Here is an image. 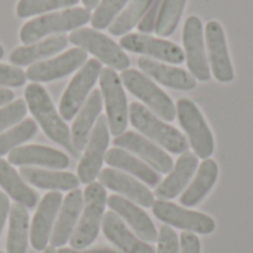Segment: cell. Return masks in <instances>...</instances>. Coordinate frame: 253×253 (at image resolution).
<instances>
[{
    "label": "cell",
    "instance_id": "6da1fadb",
    "mask_svg": "<svg viewBox=\"0 0 253 253\" xmlns=\"http://www.w3.org/2000/svg\"><path fill=\"white\" fill-rule=\"evenodd\" d=\"M25 104L42 130L53 142L73 151L71 129L61 117L59 111L53 107L47 90L40 83H30L25 87Z\"/></svg>",
    "mask_w": 253,
    "mask_h": 253
},
{
    "label": "cell",
    "instance_id": "7a4b0ae2",
    "mask_svg": "<svg viewBox=\"0 0 253 253\" xmlns=\"http://www.w3.org/2000/svg\"><path fill=\"white\" fill-rule=\"evenodd\" d=\"M90 21V10L84 7H68L59 12L39 15L27 21L19 30V40L24 44L36 43L52 34L74 31Z\"/></svg>",
    "mask_w": 253,
    "mask_h": 253
},
{
    "label": "cell",
    "instance_id": "3957f363",
    "mask_svg": "<svg viewBox=\"0 0 253 253\" xmlns=\"http://www.w3.org/2000/svg\"><path fill=\"white\" fill-rule=\"evenodd\" d=\"M107 199L105 187L101 182L87 184L83 194V209L70 239L73 249H86L96 240L105 215Z\"/></svg>",
    "mask_w": 253,
    "mask_h": 253
},
{
    "label": "cell",
    "instance_id": "277c9868",
    "mask_svg": "<svg viewBox=\"0 0 253 253\" xmlns=\"http://www.w3.org/2000/svg\"><path fill=\"white\" fill-rule=\"evenodd\" d=\"M129 120L132 126L142 135L148 136L157 145L163 147L172 154H182L188 151V141L185 136L173 126L168 125L159 119L151 110L139 102H132L129 105Z\"/></svg>",
    "mask_w": 253,
    "mask_h": 253
},
{
    "label": "cell",
    "instance_id": "5b68a950",
    "mask_svg": "<svg viewBox=\"0 0 253 253\" xmlns=\"http://www.w3.org/2000/svg\"><path fill=\"white\" fill-rule=\"evenodd\" d=\"M68 42L76 47H82L87 53H92L101 64H105L108 68L125 71L130 65V59L122 46L95 28H77L71 31Z\"/></svg>",
    "mask_w": 253,
    "mask_h": 253
},
{
    "label": "cell",
    "instance_id": "8992f818",
    "mask_svg": "<svg viewBox=\"0 0 253 253\" xmlns=\"http://www.w3.org/2000/svg\"><path fill=\"white\" fill-rule=\"evenodd\" d=\"M120 80L123 86L132 95L141 99L148 107V110H151L154 114L160 116L166 122H172L175 119L176 107L172 98L142 71L127 68L122 71Z\"/></svg>",
    "mask_w": 253,
    "mask_h": 253
},
{
    "label": "cell",
    "instance_id": "52a82bcc",
    "mask_svg": "<svg viewBox=\"0 0 253 253\" xmlns=\"http://www.w3.org/2000/svg\"><path fill=\"white\" fill-rule=\"evenodd\" d=\"M99 86L102 102L107 110V122L110 133L114 136L122 135L129 123V105L120 76L113 68H102L99 74Z\"/></svg>",
    "mask_w": 253,
    "mask_h": 253
},
{
    "label": "cell",
    "instance_id": "ba28073f",
    "mask_svg": "<svg viewBox=\"0 0 253 253\" xmlns=\"http://www.w3.org/2000/svg\"><path fill=\"white\" fill-rule=\"evenodd\" d=\"M176 116L188 135L194 154L203 160L211 159L215 151V138L197 104L188 98H181L176 104Z\"/></svg>",
    "mask_w": 253,
    "mask_h": 253
},
{
    "label": "cell",
    "instance_id": "9c48e42d",
    "mask_svg": "<svg viewBox=\"0 0 253 253\" xmlns=\"http://www.w3.org/2000/svg\"><path fill=\"white\" fill-rule=\"evenodd\" d=\"M101 71L102 64L95 58L87 59L83 67L79 68L59 101V114L64 120H71L76 117V114L90 95L95 83L99 80Z\"/></svg>",
    "mask_w": 253,
    "mask_h": 253
},
{
    "label": "cell",
    "instance_id": "30bf717a",
    "mask_svg": "<svg viewBox=\"0 0 253 253\" xmlns=\"http://www.w3.org/2000/svg\"><path fill=\"white\" fill-rule=\"evenodd\" d=\"M153 213L159 221L165 222L166 225L194 234L208 236L212 234L216 228V222L212 216L197 211L185 209L168 200L159 199L157 202H154Z\"/></svg>",
    "mask_w": 253,
    "mask_h": 253
},
{
    "label": "cell",
    "instance_id": "8fae6325",
    "mask_svg": "<svg viewBox=\"0 0 253 253\" xmlns=\"http://www.w3.org/2000/svg\"><path fill=\"white\" fill-rule=\"evenodd\" d=\"M184 55L190 74L200 82H209L212 77L206 46H205V27L199 16L191 15L185 19L182 31Z\"/></svg>",
    "mask_w": 253,
    "mask_h": 253
},
{
    "label": "cell",
    "instance_id": "7c38bea8",
    "mask_svg": "<svg viewBox=\"0 0 253 253\" xmlns=\"http://www.w3.org/2000/svg\"><path fill=\"white\" fill-rule=\"evenodd\" d=\"M110 145V127L105 116L98 117L95 127L92 129L89 139L86 142L83 157L80 159L77 168V178L83 184H90L98 178L102 170V163L105 160V153Z\"/></svg>",
    "mask_w": 253,
    "mask_h": 253
},
{
    "label": "cell",
    "instance_id": "4fadbf2b",
    "mask_svg": "<svg viewBox=\"0 0 253 253\" xmlns=\"http://www.w3.org/2000/svg\"><path fill=\"white\" fill-rule=\"evenodd\" d=\"M87 61V52L82 47H71L55 58L44 59L30 65L25 71V76L33 83H44L62 79L80 67Z\"/></svg>",
    "mask_w": 253,
    "mask_h": 253
},
{
    "label": "cell",
    "instance_id": "5bb4252c",
    "mask_svg": "<svg viewBox=\"0 0 253 253\" xmlns=\"http://www.w3.org/2000/svg\"><path fill=\"white\" fill-rule=\"evenodd\" d=\"M120 46L123 50L147 55L169 64H182L185 61L182 47L163 37H153L142 33H127L122 36Z\"/></svg>",
    "mask_w": 253,
    "mask_h": 253
},
{
    "label": "cell",
    "instance_id": "9a60e30c",
    "mask_svg": "<svg viewBox=\"0 0 253 253\" xmlns=\"http://www.w3.org/2000/svg\"><path fill=\"white\" fill-rule=\"evenodd\" d=\"M205 33L211 73L219 83H231L234 80V67L228 52L224 27L218 21H209Z\"/></svg>",
    "mask_w": 253,
    "mask_h": 253
},
{
    "label": "cell",
    "instance_id": "2e32d148",
    "mask_svg": "<svg viewBox=\"0 0 253 253\" xmlns=\"http://www.w3.org/2000/svg\"><path fill=\"white\" fill-rule=\"evenodd\" d=\"M62 200L64 199L59 191H50L43 196L37 206L30 225V243L39 252H43L47 248Z\"/></svg>",
    "mask_w": 253,
    "mask_h": 253
},
{
    "label": "cell",
    "instance_id": "e0dca14e",
    "mask_svg": "<svg viewBox=\"0 0 253 253\" xmlns=\"http://www.w3.org/2000/svg\"><path fill=\"white\" fill-rule=\"evenodd\" d=\"M113 144L119 148L139 156L159 173H169L173 169L172 157L166 154L157 144L151 142L136 132H123L122 135L114 138Z\"/></svg>",
    "mask_w": 253,
    "mask_h": 253
},
{
    "label": "cell",
    "instance_id": "ac0fdd59",
    "mask_svg": "<svg viewBox=\"0 0 253 253\" xmlns=\"http://www.w3.org/2000/svg\"><path fill=\"white\" fill-rule=\"evenodd\" d=\"M107 205L110 209L122 218L123 222H126L132 231L144 242L147 243H154L159 239V233L156 230L154 222L151 218L133 202L119 196L113 194L107 199Z\"/></svg>",
    "mask_w": 253,
    "mask_h": 253
},
{
    "label": "cell",
    "instance_id": "d6986e66",
    "mask_svg": "<svg viewBox=\"0 0 253 253\" xmlns=\"http://www.w3.org/2000/svg\"><path fill=\"white\" fill-rule=\"evenodd\" d=\"M98 178L105 188L125 196V199L142 208H153L156 202L154 194L142 182H139L138 179L132 178L130 175L122 170H117L114 168H107L99 172Z\"/></svg>",
    "mask_w": 253,
    "mask_h": 253
},
{
    "label": "cell",
    "instance_id": "ffe728a7",
    "mask_svg": "<svg viewBox=\"0 0 253 253\" xmlns=\"http://www.w3.org/2000/svg\"><path fill=\"white\" fill-rule=\"evenodd\" d=\"M82 209H83V193L82 190L76 188L70 191L62 200L49 240L52 248H62L65 243L70 242L74 228L79 222Z\"/></svg>",
    "mask_w": 253,
    "mask_h": 253
},
{
    "label": "cell",
    "instance_id": "44dd1931",
    "mask_svg": "<svg viewBox=\"0 0 253 253\" xmlns=\"http://www.w3.org/2000/svg\"><path fill=\"white\" fill-rule=\"evenodd\" d=\"M7 162L15 166H44L55 170L65 169L70 165L65 153L44 145H21L7 154Z\"/></svg>",
    "mask_w": 253,
    "mask_h": 253
},
{
    "label": "cell",
    "instance_id": "7402d4cb",
    "mask_svg": "<svg viewBox=\"0 0 253 253\" xmlns=\"http://www.w3.org/2000/svg\"><path fill=\"white\" fill-rule=\"evenodd\" d=\"M102 104L104 102H102L101 90L95 89L90 92L86 102L76 114L74 123L71 126V145H73V151L76 157H79L80 151L86 147L89 135L101 114Z\"/></svg>",
    "mask_w": 253,
    "mask_h": 253
},
{
    "label": "cell",
    "instance_id": "603a6c76",
    "mask_svg": "<svg viewBox=\"0 0 253 253\" xmlns=\"http://www.w3.org/2000/svg\"><path fill=\"white\" fill-rule=\"evenodd\" d=\"M197 168H199V157L190 151L182 153L176 160L173 169L169 172L168 178H165L157 185L156 196L160 200H172L178 197L187 188Z\"/></svg>",
    "mask_w": 253,
    "mask_h": 253
},
{
    "label": "cell",
    "instance_id": "cb8c5ba5",
    "mask_svg": "<svg viewBox=\"0 0 253 253\" xmlns=\"http://www.w3.org/2000/svg\"><path fill=\"white\" fill-rule=\"evenodd\" d=\"M102 233L123 253H156L154 248L141 240L113 211L107 212L102 219Z\"/></svg>",
    "mask_w": 253,
    "mask_h": 253
},
{
    "label": "cell",
    "instance_id": "d4e9b609",
    "mask_svg": "<svg viewBox=\"0 0 253 253\" xmlns=\"http://www.w3.org/2000/svg\"><path fill=\"white\" fill-rule=\"evenodd\" d=\"M68 44V37L58 34V36H50L46 39H42L36 43L30 44H22L15 47L10 52L9 61L15 67H25V65H33L36 62L44 61L49 56H53L64 50Z\"/></svg>",
    "mask_w": 253,
    "mask_h": 253
},
{
    "label": "cell",
    "instance_id": "484cf974",
    "mask_svg": "<svg viewBox=\"0 0 253 253\" xmlns=\"http://www.w3.org/2000/svg\"><path fill=\"white\" fill-rule=\"evenodd\" d=\"M138 67L145 76L162 83L163 86H168L176 90H193L197 86L196 79L188 71L179 67L168 65L159 61L145 58V56L138 59Z\"/></svg>",
    "mask_w": 253,
    "mask_h": 253
},
{
    "label": "cell",
    "instance_id": "4316f807",
    "mask_svg": "<svg viewBox=\"0 0 253 253\" xmlns=\"http://www.w3.org/2000/svg\"><path fill=\"white\" fill-rule=\"evenodd\" d=\"M105 162L108 166H113L117 170L127 172L135 178L145 182L148 187H157L160 184V175L151 166L132 156L129 151L114 147L105 153Z\"/></svg>",
    "mask_w": 253,
    "mask_h": 253
},
{
    "label": "cell",
    "instance_id": "83f0119b",
    "mask_svg": "<svg viewBox=\"0 0 253 253\" xmlns=\"http://www.w3.org/2000/svg\"><path fill=\"white\" fill-rule=\"evenodd\" d=\"M218 176H219V166L216 165V162L213 159L203 160L197 169L196 178L181 196L182 206L196 208L197 205H200L215 187Z\"/></svg>",
    "mask_w": 253,
    "mask_h": 253
},
{
    "label": "cell",
    "instance_id": "f1b7e54d",
    "mask_svg": "<svg viewBox=\"0 0 253 253\" xmlns=\"http://www.w3.org/2000/svg\"><path fill=\"white\" fill-rule=\"evenodd\" d=\"M21 178L34 185L37 188L53 190V191H73L79 188V178L70 172L61 170H49V169H37V168H27L22 166L19 172Z\"/></svg>",
    "mask_w": 253,
    "mask_h": 253
},
{
    "label": "cell",
    "instance_id": "f546056e",
    "mask_svg": "<svg viewBox=\"0 0 253 253\" xmlns=\"http://www.w3.org/2000/svg\"><path fill=\"white\" fill-rule=\"evenodd\" d=\"M0 187L6 191L9 197H12L16 203L22 205L27 209L36 208L39 203V196L34 190H31L21 175L13 169V166L0 157Z\"/></svg>",
    "mask_w": 253,
    "mask_h": 253
},
{
    "label": "cell",
    "instance_id": "4dcf8cb0",
    "mask_svg": "<svg viewBox=\"0 0 253 253\" xmlns=\"http://www.w3.org/2000/svg\"><path fill=\"white\" fill-rule=\"evenodd\" d=\"M30 239V218L27 208L13 203L9 211V230L6 240V253H27Z\"/></svg>",
    "mask_w": 253,
    "mask_h": 253
},
{
    "label": "cell",
    "instance_id": "1f68e13d",
    "mask_svg": "<svg viewBox=\"0 0 253 253\" xmlns=\"http://www.w3.org/2000/svg\"><path fill=\"white\" fill-rule=\"evenodd\" d=\"M156 0H129L119 16L111 22L108 31L111 36H125L136 27Z\"/></svg>",
    "mask_w": 253,
    "mask_h": 253
},
{
    "label": "cell",
    "instance_id": "d6a6232c",
    "mask_svg": "<svg viewBox=\"0 0 253 253\" xmlns=\"http://www.w3.org/2000/svg\"><path fill=\"white\" fill-rule=\"evenodd\" d=\"M187 0H162L154 31L160 37L172 36L181 21L182 12L185 9Z\"/></svg>",
    "mask_w": 253,
    "mask_h": 253
},
{
    "label": "cell",
    "instance_id": "836d02e7",
    "mask_svg": "<svg viewBox=\"0 0 253 253\" xmlns=\"http://www.w3.org/2000/svg\"><path fill=\"white\" fill-rule=\"evenodd\" d=\"M37 132V125L31 119H25L12 129L0 133V157L9 154L12 150L21 147L22 142L31 139Z\"/></svg>",
    "mask_w": 253,
    "mask_h": 253
},
{
    "label": "cell",
    "instance_id": "e575fe53",
    "mask_svg": "<svg viewBox=\"0 0 253 253\" xmlns=\"http://www.w3.org/2000/svg\"><path fill=\"white\" fill-rule=\"evenodd\" d=\"M80 0H18L16 3V16L30 18L44 13H50L59 9L76 7Z\"/></svg>",
    "mask_w": 253,
    "mask_h": 253
},
{
    "label": "cell",
    "instance_id": "d590c367",
    "mask_svg": "<svg viewBox=\"0 0 253 253\" xmlns=\"http://www.w3.org/2000/svg\"><path fill=\"white\" fill-rule=\"evenodd\" d=\"M129 0H99L98 6L90 13V24L95 30H104L111 25V22L125 9Z\"/></svg>",
    "mask_w": 253,
    "mask_h": 253
},
{
    "label": "cell",
    "instance_id": "8d00e7d4",
    "mask_svg": "<svg viewBox=\"0 0 253 253\" xmlns=\"http://www.w3.org/2000/svg\"><path fill=\"white\" fill-rule=\"evenodd\" d=\"M28 108L25 99H15L0 108V132L22 122Z\"/></svg>",
    "mask_w": 253,
    "mask_h": 253
},
{
    "label": "cell",
    "instance_id": "74e56055",
    "mask_svg": "<svg viewBox=\"0 0 253 253\" xmlns=\"http://www.w3.org/2000/svg\"><path fill=\"white\" fill-rule=\"evenodd\" d=\"M27 80L24 70L12 64H0V87H21Z\"/></svg>",
    "mask_w": 253,
    "mask_h": 253
},
{
    "label": "cell",
    "instance_id": "f35d334b",
    "mask_svg": "<svg viewBox=\"0 0 253 253\" xmlns=\"http://www.w3.org/2000/svg\"><path fill=\"white\" fill-rule=\"evenodd\" d=\"M157 253H179V237L169 225H163L159 231Z\"/></svg>",
    "mask_w": 253,
    "mask_h": 253
},
{
    "label": "cell",
    "instance_id": "ab89813d",
    "mask_svg": "<svg viewBox=\"0 0 253 253\" xmlns=\"http://www.w3.org/2000/svg\"><path fill=\"white\" fill-rule=\"evenodd\" d=\"M179 251L181 253H202L200 239L194 233L184 231L179 237Z\"/></svg>",
    "mask_w": 253,
    "mask_h": 253
},
{
    "label": "cell",
    "instance_id": "60d3db41",
    "mask_svg": "<svg viewBox=\"0 0 253 253\" xmlns=\"http://www.w3.org/2000/svg\"><path fill=\"white\" fill-rule=\"evenodd\" d=\"M159 7H160V0H156L153 3V6L148 9V12L145 13V16L141 19V22L138 24V30L142 34H148L151 31H154L156 27V19H157V13H159Z\"/></svg>",
    "mask_w": 253,
    "mask_h": 253
},
{
    "label": "cell",
    "instance_id": "b9f144b4",
    "mask_svg": "<svg viewBox=\"0 0 253 253\" xmlns=\"http://www.w3.org/2000/svg\"><path fill=\"white\" fill-rule=\"evenodd\" d=\"M9 211H10V203H9L7 194L0 193V234L3 231V227H4L6 218L9 215Z\"/></svg>",
    "mask_w": 253,
    "mask_h": 253
},
{
    "label": "cell",
    "instance_id": "7bdbcfd3",
    "mask_svg": "<svg viewBox=\"0 0 253 253\" xmlns=\"http://www.w3.org/2000/svg\"><path fill=\"white\" fill-rule=\"evenodd\" d=\"M56 253H117L113 249H108V248H98V249H89V251H84V249H65V248H59Z\"/></svg>",
    "mask_w": 253,
    "mask_h": 253
},
{
    "label": "cell",
    "instance_id": "ee69618b",
    "mask_svg": "<svg viewBox=\"0 0 253 253\" xmlns=\"http://www.w3.org/2000/svg\"><path fill=\"white\" fill-rule=\"evenodd\" d=\"M15 98V93L7 89V87H0V105H6L9 102H12Z\"/></svg>",
    "mask_w": 253,
    "mask_h": 253
},
{
    "label": "cell",
    "instance_id": "f6af8a7d",
    "mask_svg": "<svg viewBox=\"0 0 253 253\" xmlns=\"http://www.w3.org/2000/svg\"><path fill=\"white\" fill-rule=\"evenodd\" d=\"M80 1L83 3V7L87 10H93L99 3V0H80Z\"/></svg>",
    "mask_w": 253,
    "mask_h": 253
},
{
    "label": "cell",
    "instance_id": "bcb514c9",
    "mask_svg": "<svg viewBox=\"0 0 253 253\" xmlns=\"http://www.w3.org/2000/svg\"><path fill=\"white\" fill-rule=\"evenodd\" d=\"M43 253H56V251H55V248L49 246V248H46V249L43 251Z\"/></svg>",
    "mask_w": 253,
    "mask_h": 253
},
{
    "label": "cell",
    "instance_id": "7dc6e473",
    "mask_svg": "<svg viewBox=\"0 0 253 253\" xmlns=\"http://www.w3.org/2000/svg\"><path fill=\"white\" fill-rule=\"evenodd\" d=\"M3 56H4V49H3V46L0 44V59H1Z\"/></svg>",
    "mask_w": 253,
    "mask_h": 253
},
{
    "label": "cell",
    "instance_id": "c3c4849f",
    "mask_svg": "<svg viewBox=\"0 0 253 253\" xmlns=\"http://www.w3.org/2000/svg\"><path fill=\"white\" fill-rule=\"evenodd\" d=\"M0 253H3V252H0Z\"/></svg>",
    "mask_w": 253,
    "mask_h": 253
}]
</instances>
